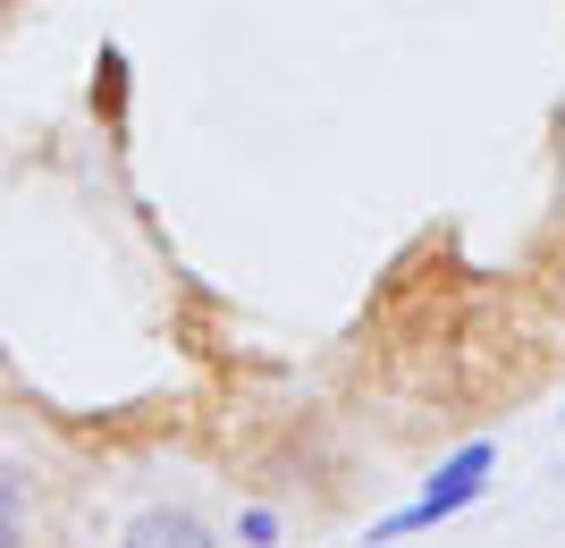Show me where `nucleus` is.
<instances>
[{
  "label": "nucleus",
  "instance_id": "obj_1",
  "mask_svg": "<svg viewBox=\"0 0 565 548\" xmlns=\"http://www.w3.org/2000/svg\"><path fill=\"white\" fill-rule=\"evenodd\" d=\"M490 464H498V448H490V439L456 448L448 464H439V473L423 481V498H414V506H397V515H380V524L363 531V540H372V548H388V540H414V531L448 524V515H465V506L481 498V490H490Z\"/></svg>",
  "mask_w": 565,
  "mask_h": 548
},
{
  "label": "nucleus",
  "instance_id": "obj_3",
  "mask_svg": "<svg viewBox=\"0 0 565 548\" xmlns=\"http://www.w3.org/2000/svg\"><path fill=\"white\" fill-rule=\"evenodd\" d=\"M25 540V481L0 464V548H18Z\"/></svg>",
  "mask_w": 565,
  "mask_h": 548
},
{
  "label": "nucleus",
  "instance_id": "obj_5",
  "mask_svg": "<svg viewBox=\"0 0 565 548\" xmlns=\"http://www.w3.org/2000/svg\"><path fill=\"white\" fill-rule=\"evenodd\" d=\"M118 68H127V60H118V51H102V101H110V110H118V94H127V76H118Z\"/></svg>",
  "mask_w": 565,
  "mask_h": 548
},
{
  "label": "nucleus",
  "instance_id": "obj_2",
  "mask_svg": "<svg viewBox=\"0 0 565 548\" xmlns=\"http://www.w3.org/2000/svg\"><path fill=\"white\" fill-rule=\"evenodd\" d=\"M127 548H220V540L194 524L186 506H152V515H136V524H127Z\"/></svg>",
  "mask_w": 565,
  "mask_h": 548
},
{
  "label": "nucleus",
  "instance_id": "obj_4",
  "mask_svg": "<svg viewBox=\"0 0 565 548\" xmlns=\"http://www.w3.org/2000/svg\"><path fill=\"white\" fill-rule=\"evenodd\" d=\"M245 548H279V515H270V506H245Z\"/></svg>",
  "mask_w": 565,
  "mask_h": 548
}]
</instances>
